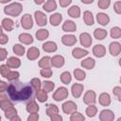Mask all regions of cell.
<instances>
[{
	"label": "cell",
	"instance_id": "1f68e13d",
	"mask_svg": "<svg viewBox=\"0 0 121 121\" xmlns=\"http://www.w3.org/2000/svg\"><path fill=\"white\" fill-rule=\"evenodd\" d=\"M48 36H49L48 30L43 29V28L39 29V30L36 32V38H37V40H39V41H43V40H45L46 38H48Z\"/></svg>",
	"mask_w": 121,
	"mask_h": 121
},
{
	"label": "cell",
	"instance_id": "f35d334b",
	"mask_svg": "<svg viewBox=\"0 0 121 121\" xmlns=\"http://www.w3.org/2000/svg\"><path fill=\"white\" fill-rule=\"evenodd\" d=\"M13 106V104H12V102L9 100V99H8V98H6V99H3V100H0V109L2 110V111H6L7 109H9V108H10V107H12Z\"/></svg>",
	"mask_w": 121,
	"mask_h": 121
},
{
	"label": "cell",
	"instance_id": "f546056e",
	"mask_svg": "<svg viewBox=\"0 0 121 121\" xmlns=\"http://www.w3.org/2000/svg\"><path fill=\"white\" fill-rule=\"evenodd\" d=\"M94 36L96 40H103L107 37V31L103 28H95L94 31Z\"/></svg>",
	"mask_w": 121,
	"mask_h": 121
},
{
	"label": "cell",
	"instance_id": "6da1fadb",
	"mask_svg": "<svg viewBox=\"0 0 121 121\" xmlns=\"http://www.w3.org/2000/svg\"><path fill=\"white\" fill-rule=\"evenodd\" d=\"M8 94L12 101H29L34 96V90L29 83L21 80H12L8 85Z\"/></svg>",
	"mask_w": 121,
	"mask_h": 121
},
{
	"label": "cell",
	"instance_id": "9c48e42d",
	"mask_svg": "<svg viewBox=\"0 0 121 121\" xmlns=\"http://www.w3.org/2000/svg\"><path fill=\"white\" fill-rule=\"evenodd\" d=\"M114 118V113L111 110H102L99 114V119L101 121H112Z\"/></svg>",
	"mask_w": 121,
	"mask_h": 121
},
{
	"label": "cell",
	"instance_id": "603a6c76",
	"mask_svg": "<svg viewBox=\"0 0 121 121\" xmlns=\"http://www.w3.org/2000/svg\"><path fill=\"white\" fill-rule=\"evenodd\" d=\"M43 9L46 12H51V11H53V10H55L57 9V3H56L55 0H47L43 4Z\"/></svg>",
	"mask_w": 121,
	"mask_h": 121
},
{
	"label": "cell",
	"instance_id": "681fc988",
	"mask_svg": "<svg viewBox=\"0 0 121 121\" xmlns=\"http://www.w3.org/2000/svg\"><path fill=\"white\" fill-rule=\"evenodd\" d=\"M112 93H113V95L117 97V99L120 101V100H121V88H120L119 86L114 87V88L112 89Z\"/></svg>",
	"mask_w": 121,
	"mask_h": 121
},
{
	"label": "cell",
	"instance_id": "4fadbf2b",
	"mask_svg": "<svg viewBox=\"0 0 121 121\" xmlns=\"http://www.w3.org/2000/svg\"><path fill=\"white\" fill-rule=\"evenodd\" d=\"M83 89H84V87H83L82 84H79V83L73 84L72 87H71V92H72L73 96L76 97V98H78L81 95V94L83 92Z\"/></svg>",
	"mask_w": 121,
	"mask_h": 121
},
{
	"label": "cell",
	"instance_id": "9f6ffc18",
	"mask_svg": "<svg viewBox=\"0 0 121 121\" xmlns=\"http://www.w3.org/2000/svg\"><path fill=\"white\" fill-rule=\"evenodd\" d=\"M50 118H51V120H52V121H61V120H62V117H61L59 113L52 114V115L50 116Z\"/></svg>",
	"mask_w": 121,
	"mask_h": 121
},
{
	"label": "cell",
	"instance_id": "ba28073f",
	"mask_svg": "<svg viewBox=\"0 0 121 121\" xmlns=\"http://www.w3.org/2000/svg\"><path fill=\"white\" fill-rule=\"evenodd\" d=\"M79 42H80V44L83 45L84 47H90L93 43V40L89 33L83 32L79 35Z\"/></svg>",
	"mask_w": 121,
	"mask_h": 121
},
{
	"label": "cell",
	"instance_id": "ab89813d",
	"mask_svg": "<svg viewBox=\"0 0 121 121\" xmlns=\"http://www.w3.org/2000/svg\"><path fill=\"white\" fill-rule=\"evenodd\" d=\"M111 37L113 39H119L121 37V28L118 26H114L111 28Z\"/></svg>",
	"mask_w": 121,
	"mask_h": 121
},
{
	"label": "cell",
	"instance_id": "003e7915",
	"mask_svg": "<svg viewBox=\"0 0 121 121\" xmlns=\"http://www.w3.org/2000/svg\"><path fill=\"white\" fill-rule=\"evenodd\" d=\"M20 1H23V0H20Z\"/></svg>",
	"mask_w": 121,
	"mask_h": 121
},
{
	"label": "cell",
	"instance_id": "d4e9b609",
	"mask_svg": "<svg viewBox=\"0 0 121 121\" xmlns=\"http://www.w3.org/2000/svg\"><path fill=\"white\" fill-rule=\"evenodd\" d=\"M7 65L9 68H18L21 65V60L15 57H9L7 60Z\"/></svg>",
	"mask_w": 121,
	"mask_h": 121
},
{
	"label": "cell",
	"instance_id": "ee69618b",
	"mask_svg": "<svg viewBox=\"0 0 121 121\" xmlns=\"http://www.w3.org/2000/svg\"><path fill=\"white\" fill-rule=\"evenodd\" d=\"M84 119H85V117L80 112H74L73 113H71V117H70L71 121H83Z\"/></svg>",
	"mask_w": 121,
	"mask_h": 121
},
{
	"label": "cell",
	"instance_id": "83f0119b",
	"mask_svg": "<svg viewBox=\"0 0 121 121\" xmlns=\"http://www.w3.org/2000/svg\"><path fill=\"white\" fill-rule=\"evenodd\" d=\"M67 13L72 18H78L80 16V9L78 6H72L71 8L68 9Z\"/></svg>",
	"mask_w": 121,
	"mask_h": 121
},
{
	"label": "cell",
	"instance_id": "f907efd6",
	"mask_svg": "<svg viewBox=\"0 0 121 121\" xmlns=\"http://www.w3.org/2000/svg\"><path fill=\"white\" fill-rule=\"evenodd\" d=\"M113 9L117 14L121 13V1H117L113 4Z\"/></svg>",
	"mask_w": 121,
	"mask_h": 121
},
{
	"label": "cell",
	"instance_id": "d590c367",
	"mask_svg": "<svg viewBox=\"0 0 121 121\" xmlns=\"http://www.w3.org/2000/svg\"><path fill=\"white\" fill-rule=\"evenodd\" d=\"M59 113V108L54 104H48L46 106V114L50 117L52 114Z\"/></svg>",
	"mask_w": 121,
	"mask_h": 121
},
{
	"label": "cell",
	"instance_id": "be15d7a7",
	"mask_svg": "<svg viewBox=\"0 0 121 121\" xmlns=\"http://www.w3.org/2000/svg\"><path fill=\"white\" fill-rule=\"evenodd\" d=\"M9 1H11V0H0V3H2V4H6V3L9 2Z\"/></svg>",
	"mask_w": 121,
	"mask_h": 121
},
{
	"label": "cell",
	"instance_id": "91938a15",
	"mask_svg": "<svg viewBox=\"0 0 121 121\" xmlns=\"http://www.w3.org/2000/svg\"><path fill=\"white\" fill-rule=\"evenodd\" d=\"M20 120H21V118L19 116H17V114L10 118V121H20Z\"/></svg>",
	"mask_w": 121,
	"mask_h": 121
},
{
	"label": "cell",
	"instance_id": "f1b7e54d",
	"mask_svg": "<svg viewBox=\"0 0 121 121\" xmlns=\"http://www.w3.org/2000/svg\"><path fill=\"white\" fill-rule=\"evenodd\" d=\"M81 66L83 67V68H86V69H93L94 67H95V60L94 59H92V58H86L85 60H83L82 61H81Z\"/></svg>",
	"mask_w": 121,
	"mask_h": 121
},
{
	"label": "cell",
	"instance_id": "c3c4849f",
	"mask_svg": "<svg viewBox=\"0 0 121 121\" xmlns=\"http://www.w3.org/2000/svg\"><path fill=\"white\" fill-rule=\"evenodd\" d=\"M19 77H20L19 72H17V71H10V72L8 74V76H7L6 78H8V80H9V81H12V80L18 79Z\"/></svg>",
	"mask_w": 121,
	"mask_h": 121
},
{
	"label": "cell",
	"instance_id": "94428289",
	"mask_svg": "<svg viewBox=\"0 0 121 121\" xmlns=\"http://www.w3.org/2000/svg\"><path fill=\"white\" fill-rule=\"evenodd\" d=\"M83 4H92L94 2V0H80Z\"/></svg>",
	"mask_w": 121,
	"mask_h": 121
},
{
	"label": "cell",
	"instance_id": "680465c9",
	"mask_svg": "<svg viewBox=\"0 0 121 121\" xmlns=\"http://www.w3.org/2000/svg\"><path fill=\"white\" fill-rule=\"evenodd\" d=\"M6 98H8V95L5 94V92H0V100L6 99Z\"/></svg>",
	"mask_w": 121,
	"mask_h": 121
},
{
	"label": "cell",
	"instance_id": "30bf717a",
	"mask_svg": "<svg viewBox=\"0 0 121 121\" xmlns=\"http://www.w3.org/2000/svg\"><path fill=\"white\" fill-rule=\"evenodd\" d=\"M61 43L66 46H72L77 43V38H76V36H74L72 34H66V35L62 36Z\"/></svg>",
	"mask_w": 121,
	"mask_h": 121
},
{
	"label": "cell",
	"instance_id": "7dc6e473",
	"mask_svg": "<svg viewBox=\"0 0 121 121\" xmlns=\"http://www.w3.org/2000/svg\"><path fill=\"white\" fill-rule=\"evenodd\" d=\"M111 5V0H98L97 6L101 9H107Z\"/></svg>",
	"mask_w": 121,
	"mask_h": 121
},
{
	"label": "cell",
	"instance_id": "7c38bea8",
	"mask_svg": "<svg viewBox=\"0 0 121 121\" xmlns=\"http://www.w3.org/2000/svg\"><path fill=\"white\" fill-rule=\"evenodd\" d=\"M64 58L60 55H56L51 58V65L56 68H60L64 65Z\"/></svg>",
	"mask_w": 121,
	"mask_h": 121
},
{
	"label": "cell",
	"instance_id": "2e32d148",
	"mask_svg": "<svg viewBox=\"0 0 121 121\" xmlns=\"http://www.w3.org/2000/svg\"><path fill=\"white\" fill-rule=\"evenodd\" d=\"M40 56V50L35 47V46H32L30 47L28 50H27V53H26V57L28 60H34L36 59H38V57Z\"/></svg>",
	"mask_w": 121,
	"mask_h": 121
},
{
	"label": "cell",
	"instance_id": "5b68a950",
	"mask_svg": "<svg viewBox=\"0 0 121 121\" xmlns=\"http://www.w3.org/2000/svg\"><path fill=\"white\" fill-rule=\"evenodd\" d=\"M21 26L25 28V29H30L33 26V19L32 16L28 13L25 14L22 16L21 18Z\"/></svg>",
	"mask_w": 121,
	"mask_h": 121
},
{
	"label": "cell",
	"instance_id": "8d00e7d4",
	"mask_svg": "<svg viewBox=\"0 0 121 121\" xmlns=\"http://www.w3.org/2000/svg\"><path fill=\"white\" fill-rule=\"evenodd\" d=\"M85 112H86L87 116H89V117H94V116H95V114L97 113V108H96L94 104H90V106L87 107Z\"/></svg>",
	"mask_w": 121,
	"mask_h": 121
},
{
	"label": "cell",
	"instance_id": "e7e4bbea",
	"mask_svg": "<svg viewBox=\"0 0 121 121\" xmlns=\"http://www.w3.org/2000/svg\"><path fill=\"white\" fill-rule=\"evenodd\" d=\"M2 28H3V27H2V26H0V35L3 33V29H2Z\"/></svg>",
	"mask_w": 121,
	"mask_h": 121
},
{
	"label": "cell",
	"instance_id": "4dcf8cb0",
	"mask_svg": "<svg viewBox=\"0 0 121 121\" xmlns=\"http://www.w3.org/2000/svg\"><path fill=\"white\" fill-rule=\"evenodd\" d=\"M36 98L40 101V102H42V103H43V102H45L46 100H47V98H48V95H47V93L44 91V90H41V89H39L38 91H36Z\"/></svg>",
	"mask_w": 121,
	"mask_h": 121
},
{
	"label": "cell",
	"instance_id": "60d3db41",
	"mask_svg": "<svg viewBox=\"0 0 121 121\" xmlns=\"http://www.w3.org/2000/svg\"><path fill=\"white\" fill-rule=\"evenodd\" d=\"M29 83H30V85H31V87L33 88L34 91H38L39 89H41L42 82H41L40 78H32V79L30 80Z\"/></svg>",
	"mask_w": 121,
	"mask_h": 121
},
{
	"label": "cell",
	"instance_id": "11a10c76",
	"mask_svg": "<svg viewBox=\"0 0 121 121\" xmlns=\"http://www.w3.org/2000/svg\"><path fill=\"white\" fill-rule=\"evenodd\" d=\"M59 3L60 5V7L65 8V7H68L72 3V0H59Z\"/></svg>",
	"mask_w": 121,
	"mask_h": 121
},
{
	"label": "cell",
	"instance_id": "8992f818",
	"mask_svg": "<svg viewBox=\"0 0 121 121\" xmlns=\"http://www.w3.org/2000/svg\"><path fill=\"white\" fill-rule=\"evenodd\" d=\"M34 17H35V21H36V24L40 26H43L47 24V18H46V15L43 12V11H40V10H37L35 11L34 13Z\"/></svg>",
	"mask_w": 121,
	"mask_h": 121
},
{
	"label": "cell",
	"instance_id": "f5cc1de1",
	"mask_svg": "<svg viewBox=\"0 0 121 121\" xmlns=\"http://www.w3.org/2000/svg\"><path fill=\"white\" fill-rule=\"evenodd\" d=\"M9 42V37L6 34H1L0 35V44H6Z\"/></svg>",
	"mask_w": 121,
	"mask_h": 121
},
{
	"label": "cell",
	"instance_id": "7bdbcfd3",
	"mask_svg": "<svg viewBox=\"0 0 121 121\" xmlns=\"http://www.w3.org/2000/svg\"><path fill=\"white\" fill-rule=\"evenodd\" d=\"M17 114V110L12 106V107H10V108H9V109H7L6 111H5V116H6V118H8V119H9L10 120V118L11 117H13L14 115H16Z\"/></svg>",
	"mask_w": 121,
	"mask_h": 121
},
{
	"label": "cell",
	"instance_id": "cb8c5ba5",
	"mask_svg": "<svg viewBox=\"0 0 121 121\" xmlns=\"http://www.w3.org/2000/svg\"><path fill=\"white\" fill-rule=\"evenodd\" d=\"M19 41L22 43H25V44H30L33 43V37L28 34V33H22L19 35L18 37Z\"/></svg>",
	"mask_w": 121,
	"mask_h": 121
},
{
	"label": "cell",
	"instance_id": "277c9868",
	"mask_svg": "<svg viewBox=\"0 0 121 121\" xmlns=\"http://www.w3.org/2000/svg\"><path fill=\"white\" fill-rule=\"evenodd\" d=\"M77 110H78V106L74 101L68 100L62 104V111L66 114H71L74 112H77Z\"/></svg>",
	"mask_w": 121,
	"mask_h": 121
},
{
	"label": "cell",
	"instance_id": "484cf974",
	"mask_svg": "<svg viewBox=\"0 0 121 121\" xmlns=\"http://www.w3.org/2000/svg\"><path fill=\"white\" fill-rule=\"evenodd\" d=\"M2 27L7 31H11L14 27V22L9 18H5L2 20Z\"/></svg>",
	"mask_w": 121,
	"mask_h": 121
},
{
	"label": "cell",
	"instance_id": "e575fe53",
	"mask_svg": "<svg viewBox=\"0 0 121 121\" xmlns=\"http://www.w3.org/2000/svg\"><path fill=\"white\" fill-rule=\"evenodd\" d=\"M60 79L63 84H69L71 82V80H72V76H71V74L69 72L65 71V72L61 73V75L60 77Z\"/></svg>",
	"mask_w": 121,
	"mask_h": 121
},
{
	"label": "cell",
	"instance_id": "e0dca14e",
	"mask_svg": "<svg viewBox=\"0 0 121 121\" xmlns=\"http://www.w3.org/2000/svg\"><path fill=\"white\" fill-rule=\"evenodd\" d=\"M43 51H45V52L51 53V52H55V51L58 49V46H57V43H56L55 42L48 41V42H45V43L43 44Z\"/></svg>",
	"mask_w": 121,
	"mask_h": 121
},
{
	"label": "cell",
	"instance_id": "74e56055",
	"mask_svg": "<svg viewBox=\"0 0 121 121\" xmlns=\"http://www.w3.org/2000/svg\"><path fill=\"white\" fill-rule=\"evenodd\" d=\"M74 77L78 80H83L86 78V73L81 69H75L74 70Z\"/></svg>",
	"mask_w": 121,
	"mask_h": 121
},
{
	"label": "cell",
	"instance_id": "bcb514c9",
	"mask_svg": "<svg viewBox=\"0 0 121 121\" xmlns=\"http://www.w3.org/2000/svg\"><path fill=\"white\" fill-rule=\"evenodd\" d=\"M10 72V68L7 64H2L0 65V74L3 78H7L8 74Z\"/></svg>",
	"mask_w": 121,
	"mask_h": 121
},
{
	"label": "cell",
	"instance_id": "4316f807",
	"mask_svg": "<svg viewBox=\"0 0 121 121\" xmlns=\"http://www.w3.org/2000/svg\"><path fill=\"white\" fill-rule=\"evenodd\" d=\"M83 20H84V23L87 25V26H92L94 25L95 23V20H94V16L92 14L91 11L89 10H85L83 12Z\"/></svg>",
	"mask_w": 121,
	"mask_h": 121
},
{
	"label": "cell",
	"instance_id": "db71d44e",
	"mask_svg": "<svg viewBox=\"0 0 121 121\" xmlns=\"http://www.w3.org/2000/svg\"><path fill=\"white\" fill-rule=\"evenodd\" d=\"M39 119V114L37 112L30 113V115L27 117V121H37Z\"/></svg>",
	"mask_w": 121,
	"mask_h": 121
},
{
	"label": "cell",
	"instance_id": "8fae6325",
	"mask_svg": "<svg viewBox=\"0 0 121 121\" xmlns=\"http://www.w3.org/2000/svg\"><path fill=\"white\" fill-rule=\"evenodd\" d=\"M109 51H110L112 56H113V57L118 56L120 54V52H121V44L118 42L111 43L110 46H109Z\"/></svg>",
	"mask_w": 121,
	"mask_h": 121
},
{
	"label": "cell",
	"instance_id": "5bb4252c",
	"mask_svg": "<svg viewBox=\"0 0 121 121\" xmlns=\"http://www.w3.org/2000/svg\"><path fill=\"white\" fill-rule=\"evenodd\" d=\"M93 54L97 58H102L106 54V48L102 44H96L93 47Z\"/></svg>",
	"mask_w": 121,
	"mask_h": 121
},
{
	"label": "cell",
	"instance_id": "44dd1931",
	"mask_svg": "<svg viewBox=\"0 0 121 121\" xmlns=\"http://www.w3.org/2000/svg\"><path fill=\"white\" fill-rule=\"evenodd\" d=\"M26 109L27 112H29V113H34V112H39L40 107H39V105L36 103L35 100H32V99H31V100H29L28 103L26 104Z\"/></svg>",
	"mask_w": 121,
	"mask_h": 121
},
{
	"label": "cell",
	"instance_id": "816d5d0a",
	"mask_svg": "<svg viewBox=\"0 0 121 121\" xmlns=\"http://www.w3.org/2000/svg\"><path fill=\"white\" fill-rule=\"evenodd\" d=\"M7 56H8V51L5 48H0V61L5 60Z\"/></svg>",
	"mask_w": 121,
	"mask_h": 121
},
{
	"label": "cell",
	"instance_id": "836d02e7",
	"mask_svg": "<svg viewBox=\"0 0 121 121\" xmlns=\"http://www.w3.org/2000/svg\"><path fill=\"white\" fill-rule=\"evenodd\" d=\"M12 49H13V52L15 53V55H17V56H24L25 51H26L25 46L20 44V43H15L13 45Z\"/></svg>",
	"mask_w": 121,
	"mask_h": 121
},
{
	"label": "cell",
	"instance_id": "52a82bcc",
	"mask_svg": "<svg viewBox=\"0 0 121 121\" xmlns=\"http://www.w3.org/2000/svg\"><path fill=\"white\" fill-rule=\"evenodd\" d=\"M96 101V95L94 91L92 90H89L85 93L84 96H83V102L87 105H90V104H95Z\"/></svg>",
	"mask_w": 121,
	"mask_h": 121
},
{
	"label": "cell",
	"instance_id": "7a4b0ae2",
	"mask_svg": "<svg viewBox=\"0 0 121 121\" xmlns=\"http://www.w3.org/2000/svg\"><path fill=\"white\" fill-rule=\"evenodd\" d=\"M23 10V6L20 3H11L4 8V12L7 15L12 16V17H17L21 14Z\"/></svg>",
	"mask_w": 121,
	"mask_h": 121
},
{
	"label": "cell",
	"instance_id": "ac0fdd59",
	"mask_svg": "<svg viewBox=\"0 0 121 121\" xmlns=\"http://www.w3.org/2000/svg\"><path fill=\"white\" fill-rule=\"evenodd\" d=\"M98 101L101 106L107 107L111 104V96L108 93H102V94H100V95L98 97Z\"/></svg>",
	"mask_w": 121,
	"mask_h": 121
},
{
	"label": "cell",
	"instance_id": "f6af8a7d",
	"mask_svg": "<svg viewBox=\"0 0 121 121\" xmlns=\"http://www.w3.org/2000/svg\"><path fill=\"white\" fill-rule=\"evenodd\" d=\"M40 74H41V76H42V77L48 78H51V77H52V70H51V68H50V67L42 68V70H41Z\"/></svg>",
	"mask_w": 121,
	"mask_h": 121
},
{
	"label": "cell",
	"instance_id": "6125c7cd",
	"mask_svg": "<svg viewBox=\"0 0 121 121\" xmlns=\"http://www.w3.org/2000/svg\"><path fill=\"white\" fill-rule=\"evenodd\" d=\"M44 1H45V0H34V3L37 4V5H41V4H43Z\"/></svg>",
	"mask_w": 121,
	"mask_h": 121
},
{
	"label": "cell",
	"instance_id": "7402d4cb",
	"mask_svg": "<svg viewBox=\"0 0 121 121\" xmlns=\"http://www.w3.org/2000/svg\"><path fill=\"white\" fill-rule=\"evenodd\" d=\"M61 20H62V15H61L60 13H59V12H56V13L52 14V15L50 16V18H49L50 24H51L53 26H59V25L60 24Z\"/></svg>",
	"mask_w": 121,
	"mask_h": 121
},
{
	"label": "cell",
	"instance_id": "3957f363",
	"mask_svg": "<svg viewBox=\"0 0 121 121\" xmlns=\"http://www.w3.org/2000/svg\"><path fill=\"white\" fill-rule=\"evenodd\" d=\"M68 90L65 87H59L57 91L53 94V99L56 101H61L68 97Z\"/></svg>",
	"mask_w": 121,
	"mask_h": 121
},
{
	"label": "cell",
	"instance_id": "d6a6232c",
	"mask_svg": "<svg viewBox=\"0 0 121 121\" xmlns=\"http://www.w3.org/2000/svg\"><path fill=\"white\" fill-rule=\"evenodd\" d=\"M39 66L41 68H46V67H50L51 66V58L48 56H44L41 59V60L39 61Z\"/></svg>",
	"mask_w": 121,
	"mask_h": 121
},
{
	"label": "cell",
	"instance_id": "03108f58",
	"mask_svg": "<svg viewBox=\"0 0 121 121\" xmlns=\"http://www.w3.org/2000/svg\"><path fill=\"white\" fill-rule=\"evenodd\" d=\"M0 120H1V116H0Z\"/></svg>",
	"mask_w": 121,
	"mask_h": 121
},
{
	"label": "cell",
	"instance_id": "9a60e30c",
	"mask_svg": "<svg viewBox=\"0 0 121 121\" xmlns=\"http://www.w3.org/2000/svg\"><path fill=\"white\" fill-rule=\"evenodd\" d=\"M62 30L65 32H74L77 30V26L73 21L66 20L62 25Z\"/></svg>",
	"mask_w": 121,
	"mask_h": 121
},
{
	"label": "cell",
	"instance_id": "b9f144b4",
	"mask_svg": "<svg viewBox=\"0 0 121 121\" xmlns=\"http://www.w3.org/2000/svg\"><path fill=\"white\" fill-rule=\"evenodd\" d=\"M43 90L46 92V93H49V92H52L55 88V83L53 81H49V80H46L43 82Z\"/></svg>",
	"mask_w": 121,
	"mask_h": 121
},
{
	"label": "cell",
	"instance_id": "ffe728a7",
	"mask_svg": "<svg viewBox=\"0 0 121 121\" xmlns=\"http://www.w3.org/2000/svg\"><path fill=\"white\" fill-rule=\"evenodd\" d=\"M88 51L87 50H84L82 48H79V47H76L72 50V56L75 58V59H81L85 56L88 55Z\"/></svg>",
	"mask_w": 121,
	"mask_h": 121
},
{
	"label": "cell",
	"instance_id": "6f0895ef",
	"mask_svg": "<svg viewBox=\"0 0 121 121\" xmlns=\"http://www.w3.org/2000/svg\"><path fill=\"white\" fill-rule=\"evenodd\" d=\"M8 89V83L5 81H0V92H6Z\"/></svg>",
	"mask_w": 121,
	"mask_h": 121
},
{
	"label": "cell",
	"instance_id": "d6986e66",
	"mask_svg": "<svg viewBox=\"0 0 121 121\" xmlns=\"http://www.w3.org/2000/svg\"><path fill=\"white\" fill-rule=\"evenodd\" d=\"M96 20H97V23L101 26H107L110 22V17L106 14V13H103V12H98L96 14Z\"/></svg>",
	"mask_w": 121,
	"mask_h": 121
}]
</instances>
